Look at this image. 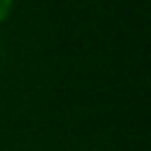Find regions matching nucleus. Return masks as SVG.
<instances>
[{"label": "nucleus", "mask_w": 151, "mask_h": 151, "mask_svg": "<svg viewBox=\"0 0 151 151\" xmlns=\"http://www.w3.org/2000/svg\"><path fill=\"white\" fill-rule=\"evenodd\" d=\"M12 5H14V0H0V24L7 19V14H9Z\"/></svg>", "instance_id": "1"}]
</instances>
